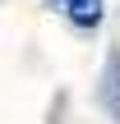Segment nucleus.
I'll list each match as a JSON object with an SVG mask.
<instances>
[{
	"mask_svg": "<svg viewBox=\"0 0 120 124\" xmlns=\"http://www.w3.org/2000/svg\"><path fill=\"white\" fill-rule=\"evenodd\" d=\"M97 101H102V110L120 124V51L106 55V69H102V87H97Z\"/></svg>",
	"mask_w": 120,
	"mask_h": 124,
	"instance_id": "f257e3e1",
	"label": "nucleus"
},
{
	"mask_svg": "<svg viewBox=\"0 0 120 124\" xmlns=\"http://www.w3.org/2000/svg\"><path fill=\"white\" fill-rule=\"evenodd\" d=\"M69 18L79 28H97L102 23V0H69Z\"/></svg>",
	"mask_w": 120,
	"mask_h": 124,
	"instance_id": "f03ea898",
	"label": "nucleus"
}]
</instances>
